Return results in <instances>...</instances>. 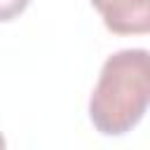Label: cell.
Masks as SVG:
<instances>
[{
	"instance_id": "obj_3",
	"label": "cell",
	"mask_w": 150,
	"mask_h": 150,
	"mask_svg": "<svg viewBox=\"0 0 150 150\" xmlns=\"http://www.w3.org/2000/svg\"><path fill=\"white\" fill-rule=\"evenodd\" d=\"M30 0H0V21H12L16 19Z\"/></svg>"
},
{
	"instance_id": "obj_4",
	"label": "cell",
	"mask_w": 150,
	"mask_h": 150,
	"mask_svg": "<svg viewBox=\"0 0 150 150\" xmlns=\"http://www.w3.org/2000/svg\"><path fill=\"white\" fill-rule=\"evenodd\" d=\"M0 150H7V141H5V136H2V131H0Z\"/></svg>"
},
{
	"instance_id": "obj_2",
	"label": "cell",
	"mask_w": 150,
	"mask_h": 150,
	"mask_svg": "<svg viewBox=\"0 0 150 150\" xmlns=\"http://www.w3.org/2000/svg\"><path fill=\"white\" fill-rule=\"evenodd\" d=\"M105 28L117 35L150 33V0H89Z\"/></svg>"
},
{
	"instance_id": "obj_1",
	"label": "cell",
	"mask_w": 150,
	"mask_h": 150,
	"mask_svg": "<svg viewBox=\"0 0 150 150\" xmlns=\"http://www.w3.org/2000/svg\"><path fill=\"white\" fill-rule=\"evenodd\" d=\"M150 108V52L134 47L110 54L89 96V120L103 136L131 131Z\"/></svg>"
}]
</instances>
